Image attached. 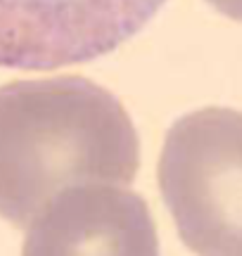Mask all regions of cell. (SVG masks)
Returning a JSON list of instances; mask_svg holds the SVG:
<instances>
[{
	"mask_svg": "<svg viewBox=\"0 0 242 256\" xmlns=\"http://www.w3.org/2000/svg\"><path fill=\"white\" fill-rule=\"evenodd\" d=\"M138 171L136 124L104 86L76 74L0 86V218L14 228L69 188L133 185Z\"/></svg>",
	"mask_w": 242,
	"mask_h": 256,
	"instance_id": "1",
	"label": "cell"
},
{
	"mask_svg": "<svg viewBox=\"0 0 242 256\" xmlns=\"http://www.w3.org/2000/svg\"><path fill=\"white\" fill-rule=\"evenodd\" d=\"M157 183L195 256H242V112L202 107L171 124Z\"/></svg>",
	"mask_w": 242,
	"mask_h": 256,
	"instance_id": "2",
	"label": "cell"
},
{
	"mask_svg": "<svg viewBox=\"0 0 242 256\" xmlns=\"http://www.w3.org/2000/svg\"><path fill=\"white\" fill-rule=\"evenodd\" d=\"M168 0H0V69L55 72L119 50Z\"/></svg>",
	"mask_w": 242,
	"mask_h": 256,
	"instance_id": "3",
	"label": "cell"
},
{
	"mask_svg": "<svg viewBox=\"0 0 242 256\" xmlns=\"http://www.w3.org/2000/svg\"><path fill=\"white\" fill-rule=\"evenodd\" d=\"M22 256H159V232L130 185H78L34 218Z\"/></svg>",
	"mask_w": 242,
	"mask_h": 256,
	"instance_id": "4",
	"label": "cell"
},
{
	"mask_svg": "<svg viewBox=\"0 0 242 256\" xmlns=\"http://www.w3.org/2000/svg\"><path fill=\"white\" fill-rule=\"evenodd\" d=\"M206 2H209L218 14H224V17L242 24V0H206Z\"/></svg>",
	"mask_w": 242,
	"mask_h": 256,
	"instance_id": "5",
	"label": "cell"
}]
</instances>
